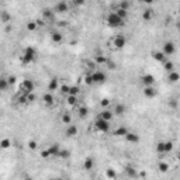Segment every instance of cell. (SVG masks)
<instances>
[{"instance_id":"cell-49","label":"cell","mask_w":180,"mask_h":180,"mask_svg":"<svg viewBox=\"0 0 180 180\" xmlns=\"http://www.w3.org/2000/svg\"><path fill=\"white\" fill-rule=\"evenodd\" d=\"M9 83H10V84L16 83V76H10V77H9Z\"/></svg>"},{"instance_id":"cell-15","label":"cell","mask_w":180,"mask_h":180,"mask_svg":"<svg viewBox=\"0 0 180 180\" xmlns=\"http://www.w3.org/2000/svg\"><path fill=\"white\" fill-rule=\"evenodd\" d=\"M167 79H169L170 83H177V82L180 80V73L179 72H176V71L170 72V73L167 75Z\"/></svg>"},{"instance_id":"cell-44","label":"cell","mask_w":180,"mask_h":180,"mask_svg":"<svg viewBox=\"0 0 180 180\" xmlns=\"http://www.w3.org/2000/svg\"><path fill=\"white\" fill-rule=\"evenodd\" d=\"M28 148H30V149H37V148H38V144H37V141H32V139H31V141L28 142Z\"/></svg>"},{"instance_id":"cell-42","label":"cell","mask_w":180,"mask_h":180,"mask_svg":"<svg viewBox=\"0 0 180 180\" xmlns=\"http://www.w3.org/2000/svg\"><path fill=\"white\" fill-rule=\"evenodd\" d=\"M84 82L87 84H93L94 82H93V76H91V73H89V75H86V77H84Z\"/></svg>"},{"instance_id":"cell-35","label":"cell","mask_w":180,"mask_h":180,"mask_svg":"<svg viewBox=\"0 0 180 180\" xmlns=\"http://www.w3.org/2000/svg\"><path fill=\"white\" fill-rule=\"evenodd\" d=\"M116 13H117V16H118L120 19H122V20H125V17H127V11H125V10H122V9H117Z\"/></svg>"},{"instance_id":"cell-3","label":"cell","mask_w":180,"mask_h":180,"mask_svg":"<svg viewBox=\"0 0 180 180\" xmlns=\"http://www.w3.org/2000/svg\"><path fill=\"white\" fill-rule=\"evenodd\" d=\"M94 127H96V129L99 131V132L106 134V132H109L110 131V121L104 120V118H101V117H99L96 121H94Z\"/></svg>"},{"instance_id":"cell-54","label":"cell","mask_w":180,"mask_h":180,"mask_svg":"<svg viewBox=\"0 0 180 180\" xmlns=\"http://www.w3.org/2000/svg\"><path fill=\"white\" fill-rule=\"evenodd\" d=\"M177 161H179V163H180V154L177 155Z\"/></svg>"},{"instance_id":"cell-26","label":"cell","mask_w":180,"mask_h":180,"mask_svg":"<svg viewBox=\"0 0 180 180\" xmlns=\"http://www.w3.org/2000/svg\"><path fill=\"white\" fill-rule=\"evenodd\" d=\"M77 114H79V117L84 118V117H87V114H89V109H87L86 106H79V109H77Z\"/></svg>"},{"instance_id":"cell-22","label":"cell","mask_w":180,"mask_h":180,"mask_svg":"<svg viewBox=\"0 0 180 180\" xmlns=\"http://www.w3.org/2000/svg\"><path fill=\"white\" fill-rule=\"evenodd\" d=\"M129 131L127 128H125V127H118V128H116L114 129V135H116V136H125V135L128 134Z\"/></svg>"},{"instance_id":"cell-14","label":"cell","mask_w":180,"mask_h":180,"mask_svg":"<svg viewBox=\"0 0 180 180\" xmlns=\"http://www.w3.org/2000/svg\"><path fill=\"white\" fill-rule=\"evenodd\" d=\"M152 58L158 62H165L166 61V55L163 54V51H155L152 52Z\"/></svg>"},{"instance_id":"cell-29","label":"cell","mask_w":180,"mask_h":180,"mask_svg":"<svg viewBox=\"0 0 180 180\" xmlns=\"http://www.w3.org/2000/svg\"><path fill=\"white\" fill-rule=\"evenodd\" d=\"M69 156H71V152L68 149H61V152L58 155V158H61V159H68Z\"/></svg>"},{"instance_id":"cell-33","label":"cell","mask_w":180,"mask_h":180,"mask_svg":"<svg viewBox=\"0 0 180 180\" xmlns=\"http://www.w3.org/2000/svg\"><path fill=\"white\" fill-rule=\"evenodd\" d=\"M142 19L145 20V21H149V20L152 19V11H151V10H145V11L142 13Z\"/></svg>"},{"instance_id":"cell-17","label":"cell","mask_w":180,"mask_h":180,"mask_svg":"<svg viewBox=\"0 0 180 180\" xmlns=\"http://www.w3.org/2000/svg\"><path fill=\"white\" fill-rule=\"evenodd\" d=\"M99 117H101V118H104V120H107V121H111L113 120V117H114V113L111 111V110H103L101 113H100V116Z\"/></svg>"},{"instance_id":"cell-32","label":"cell","mask_w":180,"mask_h":180,"mask_svg":"<svg viewBox=\"0 0 180 180\" xmlns=\"http://www.w3.org/2000/svg\"><path fill=\"white\" fill-rule=\"evenodd\" d=\"M156 152H158V154H165V142H158V145H156Z\"/></svg>"},{"instance_id":"cell-41","label":"cell","mask_w":180,"mask_h":180,"mask_svg":"<svg viewBox=\"0 0 180 180\" xmlns=\"http://www.w3.org/2000/svg\"><path fill=\"white\" fill-rule=\"evenodd\" d=\"M61 91H62L64 94H69V91H71V86H68V84L61 86Z\"/></svg>"},{"instance_id":"cell-36","label":"cell","mask_w":180,"mask_h":180,"mask_svg":"<svg viewBox=\"0 0 180 180\" xmlns=\"http://www.w3.org/2000/svg\"><path fill=\"white\" fill-rule=\"evenodd\" d=\"M9 80H7V79H0V90H3V91H4V90L7 89V86H9Z\"/></svg>"},{"instance_id":"cell-18","label":"cell","mask_w":180,"mask_h":180,"mask_svg":"<svg viewBox=\"0 0 180 180\" xmlns=\"http://www.w3.org/2000/svg\"><path fill=\"white\" fill-rule=\"evenodd\" d=\"M94 167V161H93V158H86L84 159V162H83V169L84 170H91Z\"/></svg>"},{"instance_id":"cell-11","label":"cell","mask_w":180,"mask_h":180,"mask_svg":"<svg viewBox=\"0 0 180 180\" xmlns=\"http://www.w3.org/2000/svg\"><path fill=\"white\" fill-rule=\"evenodd\" d=\"M125 110H127L125 104L117 103L116 106H114V110H113V113H114V116H122V114L125 113Z\"/></svg>"},{"instance_id":"cell-9","label":"cell","mask_w":180,"mask_h":180,"mask_svg":"<svg viewBox=\"0 0 180 180\" xmlns=\"http://www.w3.org/2000/svg\"><path fill=\"white\" fill-rule=\"evenodd\" d=\"M142 83H144L145 87H151V86H154L155 84V77L152 76V75L146 73V75L142 76Z\"/></svg>"},{"instance_id":"cell-20","label":"cell","mask_w":180,"mask_h":180,"mask_svg":"<svg viewBox=\"0 0 180 180\" xmlns=\"http://www.w3.org/2000/svg\"><path fill=\"white\" fill-rule=\"evenodd\" d=\"M51 39H52V42H55V44H61L62 42V39H64V35L61 34V32H52L51 34Z\"/></svg>"},{"instance_id":"cell-16","label":"cell","mask_w":180,"mask_h":180,"mask_svg":"<svg viewBox=\"0 0 180 180\" xmlns=\"http://www.w3.org/2000/svg\"><path fill=\"white\" fill-rule=\"evenodd\" d=\"M65 134H66V136H69V138L76 136L77 135V127L76 125H68V128H66V131H65Z\"/></svg>"},{"instance_id":"cell-5","label":"cell","mask_w":180,"mask_h":180,"mask_svg":"<svg viewBox=\"0 0 180 180\" xmlns=\"http://www.w3.org/2000/svg\"><path fill=\"white\" fill-rule=\"evenodd\" d=\"M125 44H127V39H125V37L124 35H116L114 38H113V45L116 46L117 49H122L124 46H125Z\"/></svg>"},{"instance_id":"cell-47","label":"cell","mask_w":180,"mask_h":180,"mask_svg":"<svg viewBox=\"0 0 180 180\" xmlns=\"http://www.w3.org/2000/svg\"><path fill=\"white\" fill-rule=\"evenodd\" d=\"M100 104H101L103 107H107V106L110 104V100H109V99H103V100L100 101Z\"/></svg>"},{"instance_id":"cell-39","label":"cell","mask_w":180,"mask_h":180,"mask_svg":"<svg viewBox=\"0 0 180 180\" xmlns=\"http://www.w3.org/2000/svg\"><path fill=\"white\" fill-rule=\"evenodd\" d=\"M79 91H80V90H79L77 86H71V91H69V94H71V96H77V94H79ZM69 94H68V96H69Z\"/></svg>"},{"instance_id":"cell-27","label":"cell","mask_w":180,"mask_h":180,"mask_svg":"<svg viewBox=\"0 0 180 180\" xmlns=\"http://www.w3.org/2000/svg\"><path fill=\"white\" fill-rule=\"evenodd\" d=\"M163 68H165V71H167L170 73V72L174 71V64L172 61H165V62H163Z\"/></svg>"},{"instance_id":"cell-4","label":"cell","mask_w":180,"mask_h":180,"mask_svg":"<svg viewBox=\"0 0 180 180\" xmlns=\"http://www.w3.org/2000/svg\"><path fill=\"white\" fill-rule=\"evenodd\" d=\"M34 87H35V84H34V82H32L31 79H24L23 83H21V91H24V94L32 93Z\"/></svg>"},{"instance_id":"cell-52","label":"cell","mask_w":180,"mask_h":180,"mask_svg":"<svg viewBox=\"0 0 180 180\" xmlns=\"http://www.w3.org/2000/svg\"><path fill=\"white\" fill-rule=\"evenodd\" d=\"M75 4H76V6H80V4H83V1H79V0H76V1H75Z\"/></svg>"},{"instance_id":"cell-31","label":"cell","mask_w":180,"mask_h":180,"mask_svg":"<svg viewBox=\"0 0 180 180\" xmlns=\"http://www.w3.org/2000/svg\"><path fill=\"white\" fill-rule=\"evenodd\" d=\"M0 146L3 149H7L9 146H11V142H10V139L4 138V139H1V142H0Z\"/></svg>"},{"instance_id":"cell-19","label":"cell","mask_w":180,"mask_h":180,"mask_svg":"<svg viewBox=\"0 0 180 180\" xmlns=\"http://www.w3.org/2000/svg\"><path fill=\"white\" fill-rule=\"evenodd\" d=\"M68 3L66 1H59L56 3V6H55V11H58V13H64V11H68Z\"/></svg>"},{"instance_id":"cell-13","label":"cell","mask_w":180,"mask_h":180,"mask_svg":"<svg viewBox=\"0 0 180 180\" xmlns=\"http://www.w3.org/2000/svg\"><path fill=\"white\" fill-rule=\"evenodd\" d=\"M61 146H59L58 144H52L51 146L48 148V151H49V155L51 156H55V158H58V155H59V152H61Z\"/></svg>"},{"instance_id":"cell-30","label":"cell","mask_w":180,"mask_h":180,"mask_svg":"<svg viewBox=\"0 0 180 180\" xmlns=\"http://www.w3.org/2000/svg\"><path fill=\"white\" fill-rule=\"evenodd\" d=\"M37 27H38L37 21H28V23H27V30H28V31H35Z\"/></svg>"},{"instance_id":"cell-25","label":"cell","mask_w":180,"mask_h":180,"mask_svg":"<svg viewBox=\"0 0 180 180\" xmlns=\"http://www.w3.org/2000/svg\"><path fill=\"white\" fill-rule=\"evenodd\" d=\"M106 177L110 179V180H116L117 179V172L114 170V169L109 167V169H106Z\"/></svg>"},{"instance_id":"cell-50","label":"cell","mask_w":180,"mask_h":180,"mask_svg":"<svg viewBox=\"0 0 180 180\" xmlns=\"http://www.w3.org/2000/svg\"><path fill=\"white\" fill-rule=\"evenodd\" d=\"M7 20H9V16H7L6 13H3V21H4V23H6Z\"/></svg>"},{"instance_id":"cell-53","label":"cell","mask_w":180,"mask_h":180,"mask_svg":"<svg viewBox=\"0 0 180 180\" xmlns=\"http://www.w3.org/2000/svg\"><path fill=\"white\" fill-rule=\"evenodd\" d=\"M176 28H177V31H180V21L179 23H176Z\"/></svg>"},{"instance_id":"cell-56","label":"cell","mask_w":180,"mask_h":180,"mask_svg":"<svg viewBox=\"0 0 180 180\" xmlns=\"http://www.w3.org/2000/svg\"><path fill=\"white\" fill-rule=\"evenodd\" d=\"M179 13H180V7H179Z\"/></svg>"},{"instance_id":"cell-10","label":"cell","mask_w":180,"mask_h":180,"mask_svg":"<svg viewBox=\"0 0 180 180\" xmlns=\"http://www.w3.org/2000/svg\"><path fill=\"white\" fill-rule=\"evenodd\" d=\"M144 96L146 97V99H154V97L158 96V90L155 89L154 86L145 87V89H144Z\"/></svg>"},{"instance_id":"cell-48","label":"cell","mask_w":180,"mask_h":180,"mask_svg":"<svg viewBox=\"0 0 180 180\" xmlns=\"http://www.w3.org/2000/svg\"><path fill=\"white\" fill-rule=\"evenodd\" d=\"M41 156H42V158H49V156H51V155H49V151H48V149H46V151H42V152H41Z\"/></svg>"},{"instance_id":"cell-40","label":"cell","mask_w":180,"mask_h":180,"mask_svg":"<svg viewBox=\"0 0 180 180\" xmlns=\"http://www.w3.org/2000/svg\"><path fill=\"white\" fill-rule=\"evenodd\" d=\"M172 149H173V142L172 141L165 142V152H170Z\"/></svg>"},{"instance_id":"cell-2","label":"cell","mask_w":180,"mask_h":180,"mask_svg":"<svg viewBox=\"0 0 180 180\" xmlns=\"http://www.w3.org/2000/svg\"><path fill=\"white\" fill-rule=\"evenodd\" d=\"M107 24H109V27H111V28H120V27L124 26V20L120 19V17L117 16V13L114 11V13H110L109 16H107Z\"/></svg>"},{"instance_id":"cell-28","label":"cell","mask_w":180,"mask_h":180,"mask_svg":"<svg viewBox=\"0 0 180 180\" xmlns=\"http://www.w3.org/2000/svg\"><path fill=\"white\" fill-rule=\"evenodd\" d=\"M66 101H68L69 106H76L77 104V96H71V94H69V96L66 97Z\"/></svg>"},{"instance_id":"cell-51","label":"cell","mask_w":180,"mask_h":180,"mask_svg":"<svg viewBox=\"0 0 180 180\" xmlns=\"http://www.w3.org/2000/svg\"><path fill=\"white\" fill-rule=\"evenodd\" d=\"M146 172H141V173H139V177H146Z\"/></svg>"},{"instance_id":"cell-45","label":"cell","mask_w":180,"mask_h":180,"mask_svg":"<svg viewBox=\"0 0 180 180\" xmlns=\"http://www.w3.org/2000/svg\"><path fill=\"white\" fill-rule=\"evenodd\" d=\"M128 7H129V3H128V1H121V3H120V9L125 10V11L128 10Z\"/></svg>"},{"instance_id":"cell-34","label":"cell","mask_w":180,"mask_h":180,"mask_svg":"<svg viewBox=\"0 0 180 180\" xmlns=\"http://www.w3.org/2000/svg\"><path fill=\"white\" fill-rule=\"evenodd\" d=\"M107 61H109V59L106 58V56H103V55H100V56H96V62L99 65H106V64H107Z\"/></svg>"},{"instance_id":"cell-38","label":"cell","mask_w":180,"mask_h":180,"mask_svg":"<svg viewBox=\"0 0 180 180\" xmlns=\"http://www.w3.org/2000/svg\"><path fill=\"white\" fill-rule=\"evenodd\" d=\"M62 122H64V124H71V122H72V117H71V114L65 113L64 116H62Z\"/></svg>"},{"instance_id":"cell-8","label":"cell","mask_w":180,"mask_h":180,"mask_svg":"<svg viewBox=\"0 0 180 180\" xmlns=\"http://www.w3.org/2000/svg\"><path fill=\"white\" fill-rule=\"evenodd\" d=\"M124 172H125V174H127V177H128V179H138V177H139L138 170H136L134 166H131V165H128V166L124 167Z\"/></svg>"},{"instance_id":"cell-6","label":"cell","mask_w":180,"mask_h":180,"mask_svg":"<svg viewBox=\"0 0 180 180\" xmlns=\"http://www.w3.org/2000/svg\"><path fill=\"white\" fill-rule=\"evenodd\" d=\"M174 52H176V46L172 41H166L165 44H163V54L166 55V56H170V55H173Z\"/></svg>"},{"instance_id":"cell-21","label":"cell","mask_w":180,"mask_h":180,"mask_svg":"<svg viewBox=\"0 0 180 180\" xmlns=\"http://www.w3.org/2000/svg\"><path fill=\"white\" fill-rule=\"evenodd\" d=\"M42 100L45 101V104H48V106H52L54 104V94H52L51 91H48V93H45L44 96H42Z\"/></svg>"},{"instance_id":"cell-55","label":"cell","mask_w":180,"mask_h":180,"mask_svg":"<svg viewBox=\"0 0 180 180\" xmlns=\"http://www.w3.org/2000/svg\"><path fill=\"white\" fill-rule=\"evenodd\" d=\"M54 180H61V179H54Z\"/></svg>"},{"instance_id":"cell-1","label":"cell","mask_w":180,"mask_h":180,"mask_svg":"<svg viewBox=\"0 0 180 180\" xmlns=\"http://www.w3.org/2000/svg\"><path fill=\"white\" fill-rule=\"evenodd\" d=\"M37 56V51H35V48H32V46H27L24 52H23V56H21V62L24 65H28L34 62V59Z\"/></svg>"},{"instance_id":"cell-43","label":"cell","mask_w":180,"mask_h":180,"mask_svg":"<svg viewBox=\"0 0 180 180\" xmlns=\"http://www.w3.org/2000/svg\"><path fill=\"white\" fill-rule=\"evenodd\" d=\"M107 66H109V69H111V71H113V69H116L117 68V65H116V62H113V61H111V59H109V61H107Z\"/></svg>"},{"instance_id":"cell-23","label":"cell","mask_w":180,"mask_h":180,"mask_svg":"<svg viewBox=\"0 0 180 180\" xmlns=\"http://www.w3.org/2000/svg\"><path fill=\"white\" fill-rule=\"evenodd\" d=\"M59 89V82H58V79H51V82H49V84H48V90L49 91H55V90H58Z\"/></svg>"},{"instance_id":"cell-7","label":"cell","mask_w":180,"mask_h":180,"mask_svg":"<svg viewBox=\"0 0 180 180\" xmlns=\"http://www.w3.org/2000/svg\"><path fill=\"white\" fill-rule=\"evenodd\" d=\"M91 76H93V82L94 83H104L106 82V79H107V76H106V73H104L103 71H96L91 73Z\"/></svg>"},{"instance_id":"cell-37","label":"cell","mask_w":180,"mask_h":180,"mask_svg":"<svg viewBox=\"0 0 180 180\" xmlns=\"http://www.w3.org/2000/svg\"><path fill=\"white\" fill-rule=\"evenodd\" d=\"M52 16H54V13H52L51 10H44V11H42V19L44 20L52 19Z\"/></svg>"},{"instance_id":"cell-46","label":"cell","mask_w":180,"mask_h":180,"mask_svg":"<svg viewBox=\"0 0 180 180\" xmlns=\"http://www.w3.org/2000/svg\"><path fill=\"white\" fill-rule=\"evenodd\" d=\"M27 99H28V103H31V101H35V94L34 93H30V94H27Z\"/></svg>"},{"instance_id":"cell-12","label":"cell","mask_w":180,"mask_h":180,"mask_svg":"<svg viewBox=\"0 0 180 180\" xmlns=\"http://www.w3.org/2000/svg\"><path fill=\"white\" fill-rule=\"evenodd\" d=\"M125 139L129 144H138L139 142V135H136L135 132H128V134L125 135Z\"/></svg>"},{"instance_id":"cell-24","label":"cell","mask_w":180,"mask_h":180,"mask_svg":"<svg viewBox=\"0 0 180 180\" xmlns=\"http://www.w3.org/2000/svg\"><path fill=\"white\" fill-rule=\"evenodd\" d=\"M158 169H159L161 173H167V172H169V163L161 161L159 163H158Z\"/></svg>"}]
</instances>
